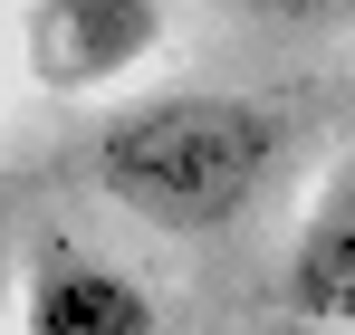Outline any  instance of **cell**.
<instances>
[{"mask_svg": "<svg viewBox=\"0 0 355 335\" xmlns=\"http://www.w3.org/2000/svg\"><path fill=\"white\" fill-rule=\"evenodd\" d=\"M269 154H279V125L250 96L173 87V96H144V106L106 115V134H96V192L116 211H135V221L173 230V239H211V230H231L259 201Z\"/></svg>", "mask_w": 355, "mask_h": 335, "instance_id": "6da1fadb", "label": "cell"}, {"mask_svg": "<svg viewBox=\"0 0 355 335\" xmlns=\"http://www.w3.org/2000/svg\"><path fill=\"white\" fill-rule=\"evenodd\" d=\"M19 48L49 96H106L164 48V0H29Z\"/></svg>", "mask_w": 355, "mask_h": 335, "instance_id": "7a4b0ae2", "label": "cell"}, {"mask_svg": "<svg viewBox=\"0 0 355 335\" xmlns=\"http://www.w3.org/2000/svg\"><path fill=\"white\" fill-rule=\"evenodd\" d=\"M19 316H29V335H164L154 287L96 249H39Z\"/></svg>", "mask_w": 355, "mask_h": 335, "instance_id": "3957f363", "label": "cell"}, {"mask_svg": "<svg viewBox=\"0 0 355 335\" xmlns=\"http://www.w3.org/2000/svg\"><path fill=\"white\" fill-rule=\"evenodd\" d=\"M288 307L307 326H346L355 335V154L307 201V221L288 239Z\"/></svg>", "mask_w": 355, "mask_h": 335, "instance_id": "277c9868", "label": "cell"}, {"mask_svg": "<svg viewBox=\"0 0 355 335\" xmlns=\"http://www.w3.org/2000/svg\"><path fill=\"white\" fill-rule=\"evenodd\" d=\"M240 19H269V29H336L355 19V0H231Z\"/></svg>", "mask_w": 355, "mask_h": 335, "instance_id": "5b68a950", "label": "cell"}, {"mask_svg": "<svg viewBox=\"0 0 355 335\" xmlns=\"http://www.w3.org/2000/svg\"><path fill=\"white\" fill-rule=\"evenodd\" d=\"M19 316V269H10V249H0V326Z\"/></svg>", "mask_w": 355, "mask_h": 335, "instance_id": "8992f818", "label": "cell"}]
</instances>
